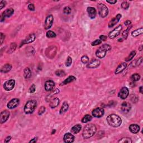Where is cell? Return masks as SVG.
<instances>
[{
    "label": "cell",
    "mask_w": 143,
    "mask_h": 143,
    "mask_svg": "<svg viewBox=\"0 0 143 143\" xmlns=\"http://www.w3.org/2000/svg\"><path fill=\"white\" fill-rule=\"evenodd\" d=\"M81 61H82V62L83 63V64H87V63H88L89 62L88 57L86 55L82 56V58H81Z\"/></svg>",
    "instance_id": "74e56055"
},
{
    "label": "cell",
    "mask_w": 143,
    "mask_h": 143,
    "mask_svg": "<svg viewBox=\"0 0 143 143\" xmlns=\"http://www.w3.org/2000/svg\"><path fill=\"white\" fill-rule=\"evenodd\" d=\"M55 74H56V76H58V77H62L66 76V73L63 70H58V71L55 72Z\"/></svg>",
    "instance_id": "d590c367"
},
{
    "label": "cell",
    "mask_w": 143,
    "mask_h": 143,
    "mask_svg": "<svg viewBox=\"0 0 143 143\" xmlns=\"http://www.w3.org/2000/svg\"><path fill=\"white\" fill-rule=\"evenodd\" d=\"M76 80V78L74 77V76H70L67 78H66L64 81H63L62 82V85H67V84H68L69 83H71V82H74V81Z\"/></svg>",
    "instance_id": "83f0119b"
},
{
    "label": "cell",
    "mask_w": 143,
    "mask_h": 143,
    "mask_svg": "<svg viewBox=\"0 0 143 143\" xmlns=\"http://www.w3.org/2000/svg\"><path fill=\"white\" fill-rule=\"evenodd\" d=\"M59 102H60V101L58 98L57 97L54 98L50 101L49 106H50L51 108H55L59 105Z\"/></svg>",
    "instance_id": "7402d4cb"
},
{
    "label": "cell",
    "mask_w": 143,
    "mask_h": 143,
    "mask_svg": "<svg viewBox=\"0 0 143 143\" xmlns=\"http://www.w3.org/2000/svg\"><path fill=\"white\" fill-rule=\"evenodd\" d=\"M35 38H36L35 34H34V33L30 34L28 36V37H27L26 39L24 40L23 42H22L21 45H23L24 44H29V43H33V42H34V40H35Z\"/></svg>",
    "instance_id": "2e32d148"
},
{
    "label": "cell",
    "mask_w": 143,
    "mask_h": 143,
    "mask_svg": "<svg viewBox=\"0 0 143 143\" xmlns=\"http://www.w3.org/2000/svg\"><path fill=\"white\" fill-rule=\"evenodd\" d=\"M121 110L123 113H128L131 110V105L128 102H124L121 105Z\"/></svg>",
    "instance_id": "9a60e30c"
},
{
    "label": "cell",
    "mask_w": 143,
    "mask_h": 143,
    "mask_svg": "<svg viewBox=\"0 0 143 143\" xmlns=\"http://www.w3.org/2000/svg\"><path fill=\"white\" fill-rule=\"evenodd\" d=\"M10 115V113L7 110H4L1 112V115H0V123L3 124L9 118Z\"/></svg>",
    "instance_id": "5bb4252c"
},
{
    "label": "cell",
    "mask_w": 143,
    "mask_h": 143,
    "mask_svg": "<svg viewBox=\"0 0 143 143\" xmlns=\"http://www.w3.org/2000/svg\"><path fill=\"white\" fill-rule=\"evenodd\" d=\"M131 24V22L130 21V20H127L125 22V25H126V26H128V25H129Z\"/></svg>",
    "instance_id": "11a10c76"
},
{
    "label": "cell",
    "mask_w": 143,
    "mask_h": 143,
    "mask_svg": "<svg viewBox=\"0 0 143 143\" xmlns=\"http://www.w3.org/2000/svg\"><path fill=\"white\" fill-rule=\"evenodd\" d=\"M19 103H20V100H19V99L17 98H13L10 101H9V103L7 104V108L11 110L15 109V108L16 107L19 105Z\"/></svg>",
    "instance_id": "7c38bea8"
},
{
    "label": "cell",
    "mask_w": 143,
    "mask_h": 143,
    "mask_svg": "<svg viewBox=\"0 0 143 143\" xmlns=\"http://www.w3.org/2000/svg\"><path fill=\"white\" fill-rule=\"evenodd\" d=\"M126 66H127V64L126 63L124 62L121 63V64L117 67L115 71V73L116 74H118L119 73H121L126 68Z\"/></svg>",
    "instance_id": "603a6c76"
},
{
    "label": "cell",
    "mask_w": 143,
    "mask_h": 143,
    "mask_svg": "<svg viewBox=\"0 0 143 143\" xmlns=\"http://www.w3.org/2000/svg\"><path fill=\"white\" fill-rule=\"evenodd\" d=\"M136 55V52L135 51H133V52H131V53H130V54L129 56L127 57L126 58H125V60H126V62H129L130 60H131L133 59V58Z\"/></svg>",
    "instance_id": "d6a6232c"
},
{
    "label": "cell",
    "mask_w": 143,
    "mask_h": 143,
    "mask_svg": "<svg viewBox=\"0 0 143 143\" xmlns=\"http://www.w3.org/2000/svg\"><path fill=\"white\" fill-rule=\"evenodd\" d=\"M130 28H131L129 27V28L127 29L126 30H125V31H124L123 32H122V37L124 38V39H126L127 38H128V34H129V31L130 30Z\"/></svg>",
    "instance_id": "f35d334b"
},
{
    "label": "cell",
    "mask_w": 143,
    "mask_h": 143,
    "mask_svg": "<svg viewBox=\"0 0 143 143\" xmlns=\"http://www.w3.org/2000/svg\"><path fill=\"white\" fill-rule=\"evenodd\" d=\"M122 29V27L121 25L114 29L112 31H111L109 34V37L110 39H114L117 36H118L120 34L121 31Z\"/></svg>",
    "instance_id": "8992f818"
},
{
    "label": "cell",
    "mask_w": 143,
    "mask_h": 143,
    "mask_svg": "<svg viewBox=\"0 0 143 143\" xmlns=\"http://www.w3.org/2000/svg\"><path fill=\"white\" fill-rule=\"evenodd\" d=\"M97 130L96 126L93 124H89L86 125L84 128L82 136L85 139H89L92 137L96 133Z\"/></svg>",
    "instance_id": "6da1fadb"
},
{
    "label": "cell",
    "mask_w": 143,
    "mask_h": 143,
    "mask_svg": "<svg viewBox=\"0 0 143 143\" xmlns=\"http://www.w3.org/2000/svg\"><path fill=\"white\" fill-rule=\"evenodd\" d=\"M37 106V102L35 100H30L28 101L24 106V112L26 114H32Z\"/></svg>",
    "instance_id": "277c9868"
},
{
    "label": "cell",
    "mask_w": 143,
    "mask_h": 143,
    "mask_svg": "<svg viewBox=\"0 0 143 143\" xmlns=\"http://www.w3.org/2000/svg\"><path fill=\"white\" fill-rule=\"evenodd\" d=\"M53 21L54 17L53 15H50L48 16H47L45 19V23H44V28H45V29H49L52 26V25H53Z\"/></svg>",
    "instance_id": "30bf717a"
},
{
    "label": "cell",
    "mask_w": 143,
    "mask_h": 143,
    "mask_svg": "<svg viewBox=\"0 0 143 143\" xmlns=\"http://www.w3.org/2000/svg\"><path fill=\"white\" fill-rule=\"evenodd\" d=\"M106 2H107V3H109V4H110L114 5L117 2V1H116V0H114V1H107H107H106Z\"/></svg>",
    "instance_id": "f5cc1de1"
},
{
    "label": "cell",
    "mask_w": 143,
    "mask_h": 143,
    "mask_svg": "<svg viewBox=\"0 0 143 143\" xmlns=\"http://www.w3.org/2000/svg\"><path fill=\"white\" fill-rule=\"evenodd\" d=\"M71 11H72V9L69 6H66V7H65L64 8V9H63V12H64L65 14H71Z\"/></svg>",
    "instance_id": "60d3db41"
},
{
    "label": "cell",
    "mask_w": 143,
    "mask_h": 143,
    "mask_svg": "<svg viewBox=\"0 0 143 143\" xmlns=\"http://www.w3.org/2000/svg\"><path fill=\"white\" fill-rule=\"evenodd\" d=\"M46 55L48 58L53 59L57 53V48L54 46L49 47L45 52Z\"/></svg>",
    "instance_id": "52a82bcc"
},
{
    "label": "cell",
    "mask_w": 143,
    "mask_h": 143,
    "mask_svg": "<svg viewBox=\"0 0 143 143\" xmlns=\"http://www.w3.org/2000/svg\"><path fill=\"white\" fill-rule=\"evenodd\" d=\"M105 110L103 108L101 107H97L96 109L93 110L92 112V114L93 116L95 117H97V118H100L102 116H103V115H104Z\"/></svg>",
    "instance_id": "9c48e42d"
},
{
    "label": "cell",
    "mask_w": 143,
    "mask_h": 143,
    "mask_svg": "<svg viewBox=\"0 0 143 143\" xmlns=\"http://www.w3.org/2000/svg\"><path fill=\"white\" fill-rule=\"evenodd\" d=\"M121 8L122 9H124V10H127L129 9V7L130 5L128 2H126V1H124V2H123L121 4Z\"/></svg>",
    "instance_id": "ab89813d"
},
{
    "label": "cell",
    "mask_w": 143,
    "mask_h": 143,
    "mask_svg": "<svg viewBox=\"0 0 143 143\" xmlns=\"http://www.w3.org/2000/svg\"><path fill=\"white\" fill-rule=\"evenodd\" d=\"M15 81L14 79H10L9 81H7L5 82L4 85V88L6 91H9L13 90V88L15 87Z\"/></svg>",
    "instance_id": "ba28073f"
},
{
    "label": "cell",
    "mask_w": 143,
    "mask_h": 143,
    "mask_svg": "<svg viewBox=\"0 0 143 143\" xmlns=\"http://www.w3.org/2000/svg\"><path fill=\"white\" fill-rule=\"evenodd\" d=\"M12 69V66L10 64H6L2 67L1 69V72L2 73H6L10 72Z\"/></svg>",
    "instance_id": "484cf974"
},
{
    "label": "cell",
    "mask_w": 143,
    "mask_h": 143,
    "mask_svg": "<svg viewBox=\"0 0 143 143\" xmlns=\"http://www.w3.org/2000/svg\"><path fill=\"white\" fill-rule=\"evenodd\" d=\"M102 43V41L101 40H99V39H97L96 40H95L94 42H93L92 43V46H96V45H100V44H101Z\"/></svg>",
    "instance_id": "ee69618b"
},
{
    "label": "cell",
    "mask_w": 143,
    "mask_h": 143,
    "mask_svg": "<svg viewBox=\"0 0 143 143\" xmlns=\"http://www.w3.org/2000/svg\"><path fill=\"white\" fill-rule=\"evenodd\" d=\"M131 79L133 82H136V81H139L140 79V76L138 73H135L131 76Z\"/></svg>",
    "instance_id": "836d02e7"
},
{
    "label": "cell",
    "mask_w": 143,
    "mask_h": 143,
    "mask_svg": "<svg viewBox=\"0 0 143 143\" xmlns=\"http://www.w3.org/2000/svg\"><path fill=\"white\" fill-rule=\"evenodd\" d=\"M142 62H143L142 57H140V58L139 59V60H138V61L136 62L135 63H136V66H139V65L141 63H142Z\"/></svg>",
    "instance_id": "681fc988"
},
{
    "label": "cell",
    "mask_w": 143,
    "mask_h": 143,
    "mask_svg": "<svg viewBox=\"0 0 143 143\" xmlns=\"http://www.w3.org/2000/svg\"><path fill=\"white\" fill-rule=\"evenodd\" d=\"M111 49V47L109 44H104L102 45L99 48L97 49V50L96 52V55L98 58L102 59L104 58L106 56V53L108 51L110 50Z\"/></svg>",
    "instance_id": "3957f363"
},
{
    "label": "cell",
    "mask_w": 143,
    "mask_h": 143,
    "mask_svg": "<svg viewBox=\"0 0 143 143\" xmlns=\"http://www.w3.org/2000/svg\"><path fill=\"white\" fill-rule=\"evenodd\" d=\"M121 14H117L115 17H114L109 23V28H112L119 21V20H120L121 17Z\"/></svg>",
    "instance_id": "ffe728a7"
},
{
    "label": "cell",
    "mask_w": 143,
    "mask_h": 143,
    "mask_svg": "<svg viewBox=\"0 0 143 143\" xmlns=\"http://www.w3.org/2000/svg\"><path fill=\"white\" fill-rule=\"evenodd\" d=\"M12 139V137L11 136H8L7 138H6L5 139V143H9L10 141Z\"/></svg>",
    "instance_id": "816d5d0a"
},
{
    "label": "cell",
    "mask_w": 143,
    "mask_h": 143,
    "mask_svg": "<svg viewBox=\"0 0 143 143\" xmlns=\"http://www.w3.org/2000/svg\"><path fill=\"white\" fill-rule=\"evenodd\" d=\"M139 50H140V51L142 50V49H143V45H141L140 46V47H139Z\"/></svg>",
    "instance_id": "6f0895ef"
},
{
    "label": "cell",
    "mask_w": 143,
    "mask_h": 143,
    "mask_svg": "<svg viewBox=\"0 0 143 143\" xmlns=\"http://www.w3.org/2000/svg\"><path fill=\"white\" fill-rule=\"evenodd\" d=\"M74 139H75V138H74V136L73 135L70 133H66L64 135L63 140H64V141L65 143H71L74 141Z\"/></svg>",
    "instance_id": "e0dca14e"
},
{
    "label": "cell",
    "mask_w": 143,
    "mask_h": 143,
    "mask_svg": "<svg viewBox=\"0 0 143 143\" xmlns=\"http://www.w3.org/2000/svg\"><path fill=\"white\" fill-rule=\"evenodd\" d=\"M16 47H17V45L15 43H12L11 44L10 47L9 51V53H12V52H14V51L15 50V49H16Z\"/></svg>",
    "instance_id": "e575fe53"
},
{
    "label": "cell",
    "mask_w": 143,
    "mask_h": 143,
    "mask_svg": "<svg viewBox=\"0 0 143 143\" xmlns=\"http://www.w3.org/2000/svg\"><path fill=\"white\" fill-rule=\"evenodd\" d=\"M68 108H69V105H68V103L67 102H64L62 105L61 109L60 110V114L62 115V114L66 113L67 111H68Z\"/></svg>",
    "instance_id": "4316f807"
},
{
    "label": "cell",
    "mask_w": 143,
    "mask_h": 143,
    "mask_svg": "<svg viewBox=\"0 0 143 143\" xmlns=\"http://www.w3.org/2000/svg\"><path fill=\"white\" fill-rule=\"evenodd\" d=\"M100 65V61L98 59H93L88 63L87 67L89 68H95L98 67Z\"/></svg>",
    "instance_id": "44dd1931"
},
{
    "label": "cell",
    "mask_w": 143,
    "mask_h": 143,
    "mask_svg": "<svg viewBox=\"0 0 143 143\" xmlns=\"http://www.w3.org/2000/svg\"><path fill=\"white\" fill-rule=\"evenodd\" d=\"M107 37L105 35H101L100 37V39L101 41H106L107 40Z\"/></svg>",
    "instance_id": "f907efd6"
},
{
    "label": "cell",
    "mask_w": 143,
    "mask_h": 143,
    "mask_svg": "<svg viewBox=\"0 0 143 143\" xmlns=\"http://www.w3.org/2000/svg\"><path fill=\"white\" fill-rule=\"evenodd\" d=\"M14 13V10L12 8H10L6 10L4 12H3L1 15V21H3L4 20H5L6 17H9L11 16H12Z\"/></svg>",
    "instance_id": "8fae6325"
},
{
    "label": "cell",
    "mask_w": 143,
    "mask_h": 143,
    "mask_svg": "<svg viewBox=\"0 0 143 143\" xmlns=\"http://www.w3.org/2000/svg\"><path fill=\"white\" fill-rule=\"evenodd\" d=\"M56 34H55V33H54L53 31H51V30H49V31H48L47 33V36L48 38H55L56 37Z\"/></svg>",
    "instance_id": "8d00e7d4"
},
{
    "label": "cell",
    "mask_w": 143,
    "mask_h": 143,
    "mask_svg": "<svg viewBox=\"0 0 143 143\" xmlns=\"http://www.w3.org/2000/svg\"><path fill=\"white\" fill-rule=\"evenodd\" d=\"M81 129H82V126H81V125L79 124H77V125H74V126H73L72 128L71 131L73 134H77L80 132Z\"/></svg>",
    "instance_id": "d4e9b609"
},
{
    "label": "cell",
    "mask_w": 143,
    "mask_h": 143,
    "mask_svg": "<svg viewBox=\"0 0 143 143\" xmlns=\"http://www.w3.org/2000/svg\"><path fill=\"white\" fill-rule=\"evenodd\" d=\"M55 87V83L52 80L46 81L44 85V88L47 91H51Z\"/></svg>",
    "instance_id": "ac0fdd59"
},
{
    "label": "cell",
    "mask_w": 143,
    "mask_h": 143,
    "mask_svg": "<svg viewBox=\"0 0 143 143\" xmlns=\"http://www.w3.org/2000/svg\"><path fill=\"white\" fill-rule=\"evenodd\" d=\"M129 95V91L127 87H122L119 93V97L122 100H125Z\"/></svg>",
    "instance_id": "4fadbf2b"
},
{
    "label": "cell",
    "mask_w": 143,
    "mask_h": 143,
    "mask_svg": "<svg viewBox=\"0 0 143 143\" xmlns=\"http://www.w3.org/2000/svg\"><path fill=\"white\" fill-rule=\"evenodd\" d=\"M92 117L90 115H86L82 119V122L83 123H87L92 120Z\"/></svg>",
    "instance_id": "4dcf8cb0"
},
{
    "label": "cell",
    "mask_w": 143,
    "mask_h": 143,
    "mask_svg": "<svg viewBox=\"0 0 143 143\" xmlns=\"http://www.w3.org/2000/svg\"><path fill=\"white\" fill-rule=\"evenodd\" d=\"M6 2L5 1H1L0 2V9L2 10L3 8L5 7L6 6Z\"/></svg>",
    "instance_id": "7dc6e473"
},
{
    "label": "cell",
    "mask_w": 143,
    "mask_h": 143,
    "mask_svg": "<svg viewBox=\"0 0 143 143\" xmlns=\"http://www.w3.org/2000/svg\"><path fill=\"white\" fill-rule=\"evenodd\" d=\"M132 141L131 139L129 138H123L119 140L118 143H131Z\"/></svg>",
    "instance_id": "1f68e13d"
},
{
    "label": "cell",
    "mask_w": 143,
    "mask_h": 143,
    "mask_svg": "<svg viewBox=\"0 0 143 143\" xmlns=\"http://www.w3.org/2000/svg\"><path fill=\"white\" fill-rule=\"evenodd\" d=\"M139 92H140L141 93H143V87L141 86L139 88Z\"/></svg>",
    "instance_id": "9f6ffc18"
},
{
    "label": "cell",
    "mask_w": 143,
    "mask_h": 143,
    "mask_svg": "<svg viewBox=\"0 0 143 143\" xmlns=\"http://www.w3.org/2000/svg\"><path fill=\"white\" fill-rule=\"evenodd\" d=\"M143 33V29L142 28L139 29H137L135 31H133L131 33V35L133 36V37H136V36H138L140 35H141Z\"/></svg>",
    "instance_id": "f1b7e54d"
},
{
    "label": "cell",
    "mask_w": 143,
    "mask_h": 143,
    "mask_svg": "<svg viewBox=\"0 0 143 143\" xmlns=\"http://www.w3.org/2000/svg\"><path fill=\"white\" fill-rule=\"evenodd\" d=\"M87 13L88 14L89 17L91 19H95L96 16L97 12L96 9L94 7H88L87 9Z\"/></svg>",
    "instance_id": "d6986e66"
},
{
    "label": "cell",
    "mask_w": 143,
    "mask_h": 143,
    "mask_svg": "<svg viewBox=\"0 0 143 143\" xmlns=\"http://www.w3.org/2000/svg\"><path fill=\"white\" fill-rule=\"evenodd\" d=\"M28 9L30 11H34L35 10V6L33 4H30L28 5Z\"/></svg>",
    "instance_id": "bcb514c9"
},
{
    "label": "cell",
    "mask_w": 143,
    "mask_h": 143,
    "mask_svg": "<svg viewBox=\"0 0 143 143\" xmlns=\"http://www.w3.org/2000/svg\"><path fill=\"white\" fill-rule=\"evenodd\" d=\"M45 107H44V106H42V107H40V108L39 109V111H38V114H39V115H42V114H43L44 112H45Z\"/></svg>",
    "instance_id": "7bdbcfd3"
},
{
    "label": "cell",
    "mask_w": 143,
    "mask_h": 143,
    "mask_svg": "<svg viewBox=\"0 0 143 143\" xmlns=\"http://www.w3.org/2000/svg\"><path fill=\"white\" fill-rule=\"evenodd\" d=\"M24 76L25 78L28 79L31 76V71L29 67H26L24 70Z\"/></svg>",
    "instance_id": "f546056e"
},
{
    "label": "cell",
    "mask_w": 143,
    "mask_h": 143,
    "mask_svg": "<svg viewBox=\"0 0 143 143\" xmlns=\"http://www.w3.org/2000/svg\"><path fill=\"white\" fill-rule=\"evenodd\" d=\"M35 90H36L35 85L34 84H33V85H31V86L30 87V88H29V93H34L35 91Z\"/></svg>",
    "instance_id": "f6af8a7d"
},
{
    "label": "cell",
    "mask_w": 143,
    "mask_h": 143,
    "mask_svg": "<svg viewBox=\"0 0 143 143\" xmlns=\"http://www.w3.org/2000/svg\"><path fill=\"white\" fill-rule=\"evenodd\" d=\"M72 63V58L71 57L68 56L66 62V66L67 67H69L71 66Z\"/></svg>",
    "instance_id": "b9f144b4"
},
{
    "label": "cell",
    "mask_w": 143,
    "mask_h": 143,
    "mask_svg": "<svg viewBox=\"0 0 143 143\" xmlns=\"http://www.w3.org/2000/svg\"><path fill=\"white\" fill-rule=\"evenodd\" d=\"M107 124L113 128L119 127L122 124V120L121 117L116 114H111L106 119Z\"/></svg>",
    "instance_id": "7a4b0ae2"
},
{
    "label": "cell",
    "mask_w": 143,
    "mask_h": 143,
    "mask_svg": "<svg viewBox=\"0 0 143 143\" xmlns=\"http://www.w3.org/2000/svg\"><path fill=\"white\" fill-rule=\"evenodd\" d=\"M0 37H1V39H0V40H1V44H2L3 42H4V40H5V35L3 34V33H1V36H0Z\"/></svg>",
    "instance_id": "c3c4849f"
},
{
    "label": "cell",
    "mask_w": 143,
    "mask_h": 143,
    "mask_svg": "<svg viewBox=\"0 0 143 143\" xmlns=\"http://www.w3.org/2000/svg\"><path fill=\"white\" fill-rule=\"evenodd\" d=\"M129 130L133 134H136L140 130V127L137 124H131L129 126Z\"/></svg>",
    "instance_id": "cb8c5ba5"
},
{
    "label": "cell",
    "mask_w": 143,
    "mask_h": 143,
    "mask_svg": "<svg viewBox=\"0 0 143 143\" xmlns=\"http://www.w3.org/2000/svg\"><path fill=\"white\" fill-rule=\"evenodd\" d=\"M55 133V130H53V131H52V134H53V133L54 134Z\"/></svg>",
    "instance_id": "680465c9"
},
{
    "label": "cell",
    "mask_w": 143,
    "mask_h": 143,
    "mask_svg": "<svg viewBox=\"0 0 143 143\" xmlns=\"http://www.w3.org/2000/svg\"><path fill=\"white\" fill-rule=\"evenodd\" d=\"M37 140H38V138H34V139H33L32 140H30L29 141V143H36V141H37Z\"/></svg>",
    "instance_id": "db71d44e"
},
{
    "label": "cell",
    "mask_w": 143,
    "mask_h": 143,
    "mask_svg": "<svg viewBox=\"0 0 143 143\" xmlns=\"http://www.w3.org/2000/svg\"><path fill=\"white\" fill-rule=\"evenodd\" d=\"M98 10V14L101 17H105L107 16L108 14H109V10L105 4H99L97 6Z\"/></svg>",
    "instance_id": "5b68a950"
}]
</instances>
